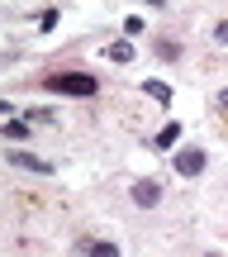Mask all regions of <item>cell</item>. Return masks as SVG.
Wrapping results in <instances>:
<instances>
[{
  "instance_id": "6da1fadb",
  "label": "cell",
  "mask_w": 228,
  "mask_h": 257,
  "mask_svg": "<svg viewBox=\"0 0 228 257\" xmlns=\"http://www.w3.org/2000/svg\"><path fill=\"white\" fill-rule=\"evenodd\" d=\"M43 91L76 95V100H91V95H100V81H95L91 72H48V76H43Z\"/></svg>"
},
{
  "instance_id": "7a4b0ae2",
  "label": "cell",
  "mask_w": 228,
  "mask_h": 257,
  "mask_svg": "<svg viewBox=\"0 0 228 257\" xmlns=\"http://www.w3.org/2000/svg\"><path fill=\"white\" fill-rule=\"evenodd\" d=\"M5 162H10V167H19V172H38V176H48V172H53V167H48L38 153H24V148H10V153H5Z\"/></svg>"
},
{
  "instance_id": "3957f363",
  "label": "cell",
  "mask_w": 228,
  "mask_h": 257,
  "mask_svg": "<svg viewBox=\"0 0 228 257\" xmlns=\"http://www.w3.org/2000/svg\"><path fill=\"white\" fill-rule=\"evenodd\" d=\"M176 172L181 176H200L204 172V148H181V153H176Z\"/></svg>"
},
{
  "instance_id": "277c9868",
  "label": "cell",
  "mask_w": 228,
  "mask_h": 257,
  "mask_svg": "<svg viewBox=\"0 0 228 257\" xmlns=\"http://www.w3.org/2000/svg\"><path fill=\"white\" fill-rule=\"evenodd\" d=\"M157 200H162V186L157 181H133V205L138 210H152Z\"/></svg>"
},
{
  "instance_id": "5b68a950",
  "label": "cell",
  "mask_w": 228,
  "mask_h": 257,
  "mask_svg": "<svg viewBox=\"0 0 228 257\" xmlns=\"http://www.w3.org/2000/svg\"><path fill=\"white\" fill-rule=\"evenodd\" d=\"M76 248L86 257H119V243H110V238H81Z\"/></svg>"
},
{
  "instance_id": "8992f818",
  "label": "cell",
  "mask_w": 228,
  "mask_h": 257,
  "mask_svg": "<svg viewBox=\"0 0 228 257\" xmlns=\"http://www.w3.org/2000/svg\"><path fill=\"white\" fill-rule=\"evenodd\" d=\"M105 57H110V62H133V43H128V38H119V43H110V53H105Z\"/></svg>"
},
{
  "instance_id": "52a82bcc",
  "label": "cell",
  "mask_w": 228,
  "mask_h": 257,
  "mask_svg": "<svg viewBox=\"0 0 228 257\" xmlns=\"http://www.w3.org/2000/svg\"><path fill=\"white\" fill-rule=\"evenodd\" d=\"M0 134H5L10 143H24V138H29V119H10L5 128H0Z\"/></svg>"
},
{
  "instance_id": "ba28073f",
  "label": "cell",
  "mask_w": 228,
  "mask_h": 257,
  "mask_svg": "<svg viewBox=\"0 0 228 257\" xmlns=\"http://www.w3.org/2000/svg\"><path fill=\"white\" fill-rule=\"evenodd\" d=\"M143 91H147V95H152V100H157V105H166V100H171V86H166V81H147V86H143Z\"/></svg>"
},
{
  "instance_id": "9c48e42d",
  "label": "cell",
  "mask_w": 228,
  "mask_h": 257,
  "mask_svg": "<svg viewBox=\"0 0 228 257\" xmlns=\"http://www.w3.org/2000/svg\"><path fill=\"white\" fill-rule=\"evenodd\" d=\"M157 57H166V62H176V57H181V48H176L171 38H162V43H157Z\"/></svg>"
},
{
  "instance_id": "30bf717a",
  "label": "cell",
  "mask_w": 228,
  "mask_h": 257,
  "mask_svg": "<svg viewBox=\"0 0 228 257\" xmlns=\"http://www.w3.org/2000/svg\"><path fill=\"white\" fill-rule=\"evenodd\" d=\"M176 138H181V124H166V128H162V134H157V143H162V148H171V143H176Z\"/></svg>"
},
{
  "instance_id": "8fae6325",
  "label": "cell",
  "mask_w": 228,
  "mask_h": 257,
  "mask_svg": "<svg viewBox=\"0 0 228 257\" xmlns=\"http://www.w3.org/2000/svg\"><path fill=\"white\" fill-rule=\"evenodd\" d=\"M214 38H219V43H228V19H223V24H214Z\"/></svg>"
},
{
  "instance_id": "7c38bea8",
  "label": "cell",
  "mask_w": 228,
  "mask_h": 257,
  "mask_svg": "<svg viewBox=\"0 0 228 257\" xmlns=\"http://www.w3.org/2000/svg\"><path fill=\"white\" fill-rule=\"evenodd\" d=\"M209 257H219V252H209Z\"/></svg>"
}]
</instances>
